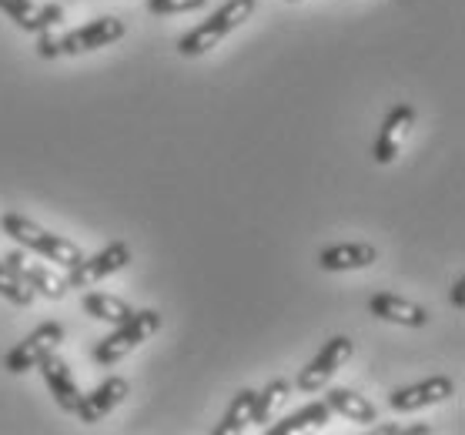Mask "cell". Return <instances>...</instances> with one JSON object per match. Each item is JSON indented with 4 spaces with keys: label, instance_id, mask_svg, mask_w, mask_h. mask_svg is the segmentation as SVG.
Instances as JSON below:
<instances>
[{
    "label": "cell",
    "instance_id": "8992f818",
    "mask_svg": "<svg viewBox=\"0 0 465 435\" xmlns=\"http://www.w3.org/2000/svg\"><path fill=\"white\" fill-rule=\"evenodd\" d=\"M131 265V244L124 242H111L107 248H101L97 255L81 258L77 265H71V275H67V285L71 288H91L97 282H104L107 275H114L121 268Z\"/></svg>",
    "mask_w": 465,
    "mask_h": 435
},
{
    "label": "cell",
    "instance_id": "ffe728a7",
    "mask_svg": "<svg viewBox=\"0 0 465 435\" xmlns=\"http://www.w3.org/2000/svg\"><path fill=\"white\" fill-rule=\"evenodd\" d=\"M252 405H254V389H242V392L232 399L224 419L214 425V435H234V432H242L244 425H252Z\"/></svg>",
    "mask_w": 465,
    "mask_h": 435
},
{
    "label": "cell",
    "instance_id": "603a6c76",
    "mask_svg": "<svg viewBox=\"0 0 465 435\" xmlns=\"http://www.w3.org/2000/svg\"><path fill=\"white\" fill-rule=\"evenodd\" d=\"M37 34H41V44H37V47H41V57H57V54H61V41L51 37V27H47V31H37Z\"/></svg>",
    "mask_w": 465,
    "mask_h": 435
},
{
    "label": "cell",
    "instance_id": "5b68a950",
    "mask_svg": "<svg viewBox=\"0 0 465 435\" xmlns=\"http://www.w3.org/2000/svg\"><path fill=\"white\" fill-rule=\"evenodd\" d=\"M64 341V325L61 321H44V325H37V329L27 335V339L17 345V349L4 359V369L14 371V375H21V371H31L37 369L47 355H51L57 345Z\"/></svg>",
    "mask_w": 465,
    "mask_h": 435
},
{
    "label": "cell",
    "instance_id": "2e32d148",
    "mask_svg": "<svg viewBox=\"0 0 465 435\" xmlns=\"http://www.w3.org/2000/svg\"><path fill=\"white\" fill-rule=\"evenodd\" d=\"M325 402L331 412L345 415L349 422H361V425H371L379 422V412H375V405L365 399V395L351 392V389H331V392L325 395Z\"/></svg>",
    "mask_w": 465,
    "mask_h": 435
},
{
    "label": "cell",
    "instance_id": "9a60e30c",
    "mask_svg": "<svg viewBox=\"0 0 465 435\" xmlns=\"http://www.w3.org/2000/svg\"><path fill=\"white\" fill-rule=\"evenodd\" d=\"M371 262H379L375 244L365 242H349V244H331L325 252H318V265L325 272H351V268H369Z\"/></svg>",
    "mask_w": 465,
    "mask_h": 435
},
{
    "label": "cell",
    "instance_id": "277c9868",
    "mask_svg": "<svg viewBox=\"0 0 465 435\" xmlns=\"http://www.w3.org/2000/svg\"><path fill=\"white\" fill-rule=\"evenodd\" d=\"M351 351H355V341H351L349 335H335V339H328L315 359L298 371L295 389L298 392H318V389L328 385V379H331V375H335V371L351 359Z\"/></svg>",
    "mask_w": 465,
    "mask_h": 435
},
{
    "label": "cell",
    "instance_id": "44dd1931",
    "mask_svg": "<svg viewBox=\"0 0 465 435\" xmlns=\"http://www.w3.org/2000/svg\"><path fill=\"white\" fill-rule=\"evenodd\" d=\"M0 295L7 298L11 305L27 308L34 302V295H37V292H34V288L27 285V282H24V278L17 275V272L7 265V262H0Z\"/></svg>",
    "mask_w": 465,
    "mask_h": 435
},
{
    "label": "cell",
    "instance_id": "52a82bcc",
    "mask_svg": "<svg viewBox=\"0 0 465 435\" xmlns=\"http://www.w3.org/2000/svg\"><path fill=\"white\" fill-rule=\"evenodd\" d=\"M412 128H415V107H409V104L391 107L389 117L381 121L375 148H371V158L379 161V164H391L395 154L402 151V141L409 138V131Z\"/></svg>",
    "mask_w": 465,
    "mask_h": 435
},
{
    "label": "cell",
    "instance_id": "3957f363",
    "mask_svg": "<svg viewBox=\"0 0 465 435\" xmlns=\"http://www.w3.org/2000/svg\"><path fill=\"white\" fill-rule=\"evenodd\" d=\"M158 329H161V315L154 311V308H148V311H134V315H131L127 321H121L104 341H97L94 361L97 365H114V361L124 359L127 351L138 349L141 341H148Z\"/></svg>",
    "mask_w": 465,
    "mask_h": 435
},
{
    "label": "cell",
    "instance_id": "d6986e66",
    "mask_svg": "<svg viewBox=\"0 0 465 435\" xmlns=\"http://www.w3.org/2000/svg\"><path fill=\"white\" fill-rule=\"evenodd\" d=\"M288 395H292V382L288 379H272V382L264 385L262 392H254V405H252V422L254 425H264L272 415H275L278 405L288 402Z\"/></svg>",
    "mask_w": 465,
    "mask_h": 435
},
{
    "label": "cell",
    "instance_id": "30bf717a",
    "mask_svg": "<svg viewBox=\"0 0 465 435\" xmlns=\"http://www.w3.org/2000/svg\"><path fill=\"white\" fill-rule=\"evenodd\" d=\"M452 392H455L452 379H445V375H432V379H425V382H419V385L395 389V392L389 395V405L395 409V412H415V409H425V405L445 402Z\"/></svg>",
    "mask_w": 465,
    "mask_h": 435
},
{
    "label": "cell",
    "instance_id": "ac0fdd59",
    "mask_svg": "<svg viewBox=\"0 0 465 435\" xmlns=\"http://www.w3.org/2000/svg\"><path fill=\"white\" fill-rule=\"evenodd\" d=\"M84 311L91 319L107 321V325H121V321H127L134 315V308L127 305L124 298L107 295V292H91V295H84Z\"/></svg>",
    "mask_w": 465,
    "mask_h": 435
},
{
    "label": "cell",
    "instance_id": "7a4b0ae2",
    "mask_svg": "<svg viewBox=\"0 0 465 435\" xmlns=\"http://www.w3.org/2000/svg\"><path fill=\"white\" fill-rule=\"evenodd\" d=\"M0 228L11 234L14 242H21L24 248H31V252H37V255H44L47 262H57V265H64V268L77 265V262L84 258V252H81L74 242H67L61 234L44 232L41 224L27 222L24 214H14V212L0 214Z\"/></svg>",
    "mask_w": 465,
    "mask_h": 435
},
{
    "label": "cell",
    "instance_id": "5bb4252c",
    "mask_svg": "<svg viewBox=\"0 0 465 435\" xmlns=\"http://www.w3.org/2000/svg\"><path fill=\"white\" fill-rule=\"evenodd\" d=\"M369 311L375 315V319L395 321V325H409V329H422V325H429V308L415 305V302L399 298V295H375L369 302Z\"/></svg>",
    "mask_w": 465,
    "mask_h": 435
},
{
    "label": "cell",
    "instance_id": "ba28073f",
    "mask_svg": "<svg viewBox=\"0 0 465 435\" xmlns=\"http://www.w3.org/2000/svg\"><path fill=\"white\" fill-rule=\"evenodd\" d=\"M127 392H131V385H127V379H121V375H107L104 382L97 385L94 392L81 395V402H77L74 415L81 419V422L94 425L101 422L107 412H114L117 405L124 402Z\"/></svg>",
    "mask_w": 465,
    "mask_h": 435
},
{
    "label": "cell",
    "instance_id": "4fadbf2b",
    "mask_svg": "<svg viewBox=\"0 0 465 435\" xmlns=\"http://www.w3.org/2000/svg\"><path fill=\"white\" fill-rule=\"evenodd\" d=\"M4 262H7V265H11L14 272H17V275L34 288V292H41L44 298H54V302H57V298H64L67 295V288H71L67 285V278H57L51 268L34 265V262H27V255H21V252H11Z\"/></svg>",
    "mask_w": 465,
    "mask_h": 435
},
{
    "label": "cell",
    "instance_id": "9c48e42d",
    "mask_svg": "<svg viewBox=\"0 0 465 435\" xmlns=\"http://www.w3.org/2000/svg\"><path fill=\"white\" fill-rule=\"evenodd\" d=\"M124 37V21L117 17H97V21L84 24L71 31L67 37H61V54H84V51H97V47H107Z\"/></svg>",
    "mask_w": 465,
    "mask_h": 435
},
{
    "label": "cell",
    "instance_id": "6da1fadb",
    "mask_svg": "<svg viewBox=\"0 0 465 435\" xmlns=\"http://www.w3.org/2000/svg\"><path fill=\"white\" fill-rule=\"evenodd\" d=\"M254 7H258V0H224L222 7H218L202 27H194L191 34L181 37L178 54H184V57H198V54L212 51L214 44H222L228 34L238 31V27L252 17Z\"/></svg>",
    "mask_w": 465,
    "mask_h": 435
},
{
    "label": "cell",
    "instance_id": "7402d4cb",
    "mask_svg": "<svg viewBox=\"0 0 465 435\" xmlns=\"http://www.w3.org/2000/svg\"><path fill=\"white\" fill-rule=\"evenodd\" d=\"M208 0H148L151 14H181V11H202Z\"/></svg>",
    "mask_w": 465,
    "mask_h": 435
},
{
    "label": "cell",
    "instance_id": "e0dca14e",
    "mask_svg": "<svg viewBox=\"0 0 465 435\" xmlns=\"http://www.w3.org/2000/svg\"><path fill=\"white\" fill-rule=\"evenodd\" d=\"M328 419H331V409H328V402L322 399V402H312V405H305V409H298L295 415H288L285 422L272 425V435L315 432V429H322Z\"/></svg>",
    "mask_w": 465,
    "mask_h": 435
},
{
    "label": "cell",
    "instance_id": "7c38bea8",
    "mask_svg": "<svg viewBox=\"0 0 465 435\" xmlns=\"http://www.w3.org/2000/svg\"><path fill=\"white\" fill-rule=\"evenodd\" d=\"M37 369L44 371V382H47V389H51L54 402L61 405L64 412H74L77 402H81V389H77L74 375H71V365H67L64 359H57V355L51 351Z\"/></svg>",
    "mask_w": 465,
    "mask_h": 435
},
{
    "label": "cell",
    "instance_id": "cb8c5ba5",
    "mask_svg": "<svg viewBox=\"0 0 465 435\" xmlns=\"http://www.w3.org/2000/svg\"><path fill=\"white\" fill-rule=\"evenodd\" d=\"M462 288H465V278H455V285H452V292H449V298H452V305L455 308H462Z\"/></svg>",
    "mask_w": 465,
    "mask_h": 435
},
{
    "label": "cell",
    "instance_id": "8fae6325",
    "mask_svg": "<svg viewBox=\"0 0 465 435\" xmlns=\"http://www.w3.org/2000/svg\"><path fill=\"white\" fill-rule=\"evenodd\" d=\"M0 11L7 14L24 31H47L54 24H61L64 7L61 4H34V0H0Z\"/></svg>",
    "mask_w": 465,
    "mask_h": 435
}]
</instances>
